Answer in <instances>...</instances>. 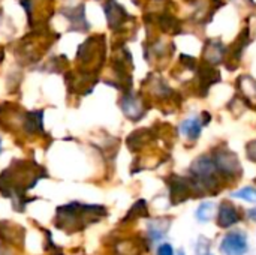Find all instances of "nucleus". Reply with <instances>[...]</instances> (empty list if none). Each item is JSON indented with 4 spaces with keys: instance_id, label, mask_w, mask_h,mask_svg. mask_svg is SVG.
<instances>
[{
    "instance_id": "1",
    "label": "nucleus",
    "mask_w": 256,
    "mask_h": 255,
    "mask_svg": "<svg viewBox=\"0 0 256 255\" xmlns=\"http://www.w3.org/2000/svg\"><path fill=\"white\" fill-rule=\"evenodd\" d=\"M50 177L46 170L30 159H14L8 168L0 173V194L12 201L15 212L21 213L27 204L38 200L27 197V191L33 189L40 179Z\"/></svg>"
},
{
    "instance_id": "2",
    "label": "nucleus",
    "mask_w": 256,
    "mask_h": 255,
    "mask_svg": "<svg viewBox=\"0 0 256 255\" xmlns=\"http://www.w3.org/2000/svg\"><path fill=\"white\" fill-rule=\"evenodd\" d=\"M108 216V210L100 204H82L78 201L57 207L54 224L66 234H74L99 222Z\"/></svg>"
},
{
    "instance_id": "3",
    "label": "nucleus",
    "mask_w": 256,
    "mask_h": 255,
    "mask_svg": "<svg viewBox=\"0 0 256 255\" xmlns=\"http://www.w3.org/2000/svg\"><path fill=\"white\" fill-rule=\"evenodd\" d=\"M213 161L218 167V171L225 179H237L242 174V165L234 152L226 147H218L213 150Z\"/></svg>"
},
{
    "instance_id": "4",
    "label": "nucleus",
    "mask_w": 256,
    "mask_h": 255,
    "mask_svg": "<svg viewBox=\"0 0 256 255\" xmlns=\"http://www.w3.org/2000/svg\"><path fill=\"white\" fill-rule=\"evenodd\" d=\"M166 182H168L170 200L172 206L182 204L195 195V186L190 177H182V176L172 174Z\"/></svg>"
},
{
    "instance_id": "5",
    "label": "nucleus",
    "mask_w": 256,
    "mask_h": 255,
    "mask_svg": "<svg viewBox=\"0 0 256 255\" xmlns=\"http://www.w3.org/2000/svg\"><path fill=\"white\" fill-rule=\"evenodd\" d=\"M120 108L123 111V114L132 120V122H138L141 120L144 116H146V105H144V101L141 99V96L132 93L130 90H128L122 99H120Z\"/></svg>"
},
{
    "instance_id": "6",
    "label": "nucleus",
    "mask_w": 256,
    "mask_h": 255,
    "mask_svg": "<svg viewBox=\"0 0 256 255\" xmlns=\"http://www.w3.org/2000/svg\"><path fill=\"white\" fill-rule=\"evenodd\" d=\"M0 240L9 246L22 248L26 240V230L15 222L0 221Z\"/></svg>"
},
{
    "instance_id": "7",
    "label": "nucleus",
    "mask_w": 256,
    "mask_h": 255,
    "mask_svg": "<svg viewBox=\"0 0 256 255\" xmlns=\"http://www.w3.org/2000/svg\"><path fill=\"white\" fill-rule=\"evenodd\" d=\"M104 9H105V15H106L108 26L114 32L122 30L126 26V21L128 20H132V17L124 11V8L122 5H118L116 0H106Z\"/></svg>"
},
{
    "instance_id": "8",
    "label": "nucleus",
    "mask_w": 256,
    "mask_h": 255,
    "mask_svg": "<svg viewBox=\"0 0 256 255\" xmlns=\"http://www.w3.org/2000/svg\"><path fill=\"white\" fill-rule=\"evenodd\" d=\"M148 251V242L142 236H135L130 239L118 240L114 248L112 255H142V252Z\"/></svg>"
},
{
    "instance_id": "9",
    "label": "nucleus",
    "mask_w": 256,
    "mask_h": 255,
    "mask_svg": "<svg viewBox=\"0 0 256 255\" xmlns=\"http://www.w3.org/2000/svg\"><path fill=\"white\" fill-rule=\"evenodd\" d=\"M222 255H244L248 252V239L242 231L230 233L220 243Z\"/></svg>"
},
{
    "instance_id": "10",
    "label": "nucleus",
    "mask_w": 256,
    "mask_h": 255,
    "mask_svg": "<svg viewBox=\"0 0 256 255\" xmlns=\"http://www.w3.org/2000/svg\"><path fill=\"white\" fill-rule=\"evenodd\" d=\"M21 128L26 135H39L44 134V111H22L21 113Z\"/></svg>"
},
{
    "instance_id": "11",
    "label": "nucleus",
    "mask_w": 256,
    "mask_h": 255,
    "mask_svg": "<svg viewBox=\"0 0 256 255\" xmlns=\"http://www.w3.org/2000/svg\"><path fill=\"white\" fill-rule=\"evenodd\" d=\"M62 15L66 17L70 23V30L75 32H87L90 29V24L86 20V6L80 3L75 8H63Z\"/></svg>"
},
{
    "instance_id": "12",
    "label": "nucleus",
    "mask_w": 256,
    "mask_h": 255,
    "mask_svg": "<svg viewBox=\"0 0 256 255\" xmlns=\"http://www.w3.org/2000/svg\"><path fill=\"white\" fill-rule=\"evenodd\" d=\"M242 215L238 209L231 201H222L219 206V215H218V225L220 228H230L240 222Z\"/></svg>"
},
{
    "instance_id": "13",
    "label": "nucleus",
    "mask_w": 256,
    "mask_h": 255,
    "mask_svg": "<svg viewBox=\"0 0 256 255\" xmlns=\"http://www.w3.org/2000/svg\"><path fill=\"white\" fill-rule=\"evenodd\" d=\"M202 60L216 66L219 63L224 62V57L226 56V48L225 45L222 44V41L219 39H210L207 41L206 47H204V51H202Z\"/></svg>"
},
{
    "instance_id": "14",
    "label": "nucleus",
    "mask_w": 256,
    "mask_h": 255,
    "mask_svg": "<svg viewBox=\"0 0 256 255\" xmlns=\"http://www.w3.org/2000/svg\"><path fill=\"white\" fill-rule=\"evenodd\" d=\"M196 77H198V84H200V87L204 89V93H207V90H208V87H212V84L220 81L219 71L214 69L213 65H210V63H207V62H204V60H202V63L198 65Z\"/></svg>"
},
{
    "instance_id": "15",
    "label": "nucleus",
    "mask_w": 256,
    "mask_h": 255,
    "mask_svg": "<svg viewBox=\"0 0 256 255\" xmlns=\"http://www.w3.org/2000/svg\"><path fill=\"white\" fill-rule=\"evenodd\" d=\"M249 44V27H246L237 38V41L231 45L230 50H226V54H228V62H238L243 56V51L246 50Z\"/></svg>"
},
{
    "instance_id": "16",
    "label": "nucleus",
    "mask_w": 256,
    "mask_h": 255,
    "mask_svg": "<svg viewBox=\"0 0 256 255\" xmlns=\"http://www.w3.org/2000/svg\"><path fill=\"white\" fill-rule=\"evenodd\" d=\"M201 129H202V122H201V119H198V117L186 119V120H183L182 125H180L182 134H183L188 140H190V141H195V140L200 138Z\"/></svg>"
},
{
    "instance_id": "17",
    "label": "nucleus",
    "mask_w": 256,
    "mask_h": 255,
    "mask_svg": "<svg viewBox=\"0 0 256 255\" xmlns=\"http://www.w3.org/2000/svg\"><path fill=\"white\" fill-rule=\"evenodd\" d=\"M170 225H171L170 218H158V219L152 221L148 224V239H150V242L162 239L166 234V231L170 230Z\"/></svg>"
},
{
    "instance_id": "18",
    "label": "nucleus",
    "mask_w": 256,
    "mask_h": 255,
    "mask_svg": "<svg viewBox=\"0 0 256 255\" xmlns=\"http://www.w3.org/2000/svg\"><path fill=\"white\" fill-rule=\"evenodd\" d=\"M140 218H148V207H147V201L146 200H138L128 212V215L123 218L122 224H126V222H132V221H136Z\"/></svg>"
},
{
    "instance_id": "19",
    "label": "nucleus",
    "mask_w": 256,
    "mask_h": 255,
    "mask_svg": "<svg viewBox=\"0 0 256 255\" xmlns=\"http://www.w3.org/2000/svg\"><path fill=\"white\" fill-rule=\"evenodd\" d=\"M214 215V203H202L196 210V218L201 222H208Z\"/></svg>"
},
{
    "instance_id": "20",
    "label": "nucleus",
    "mask_w": 256,
    "mask_h": 255,
    "mask_svg": "<svg viewBox=\"0 0 256 255\" xmlns=\"http://www.w3.org/2000/svg\"><path fill=\"white\" fill-rule=\"evenodd\" d=\"M234 198H240V200H244V201H249V203H256V189L252 186H246L240 191H236L231 194Z\"/></svg>"
},
{
    "instance_id": "21",
    "label": "nucleus",
    "mask_w": 256,
    "mask_h": 255,
    "mask_svg": "<svg viewBox=\"0 0 256 255\" xmlns=\"http://www.w3.org/2000/svg\"><path fill=\"white\" fill-rule=\"evenodd\" d=\"M44 231H45V237H46L45 251H46V252H48L50 255H63L62 248H60V246H57V245L52 242V234H51L48 230H45V228H44Z\"/></svg>"
},
{
    "instance_id": "22",
    "label": "nucleus",
    "mask_w": 256,
    "mask_h": 255,
    "mask_svg": "<svg viewBox=\"0 0 256 255\" xmlns=\"http://www.w3.org/2000/svg\"><path fill=\"white\" fill-rule=\"evenodd\" d=\"M246 153H248V158H249L250 161L256 162V140L250 141V143L246 146Z\"/></svg>"
},
{
    "instance_id": "23",
    "label": "nucleus",
    "mask_w": 256,
    "mask_h": 255,
    "mask_svg": "<svg viewBox=\"0 0 256 255\" xmlns=\"http://www.w3.org/2000/svg\"><path fill=\"white\" fill-rule=\"evenodd\" d=\"M158 255H174V249L170 243H164L158 248Z\"/></svg>"
},
{
    "instance_id": "24",
    "label": "nucleus",
    "mask_w": 256,
    "mask_h": 255,
    "mask_svg": "<svg viewBox=\"0 0 256 255\" xmlns=\"http://www.w3.org/2000/svg\"><path fill=\"white\" fill-rule=\"evenodd\" d=\"M201 117H202V119H201L202 125H208V123H210V120H212V116H210L207 111H204V113L201 114Z\"/></svg>"
},
{
    "instance_id": "25",
    "label": "nucleus",
    "mask_w": 256,
    "mask_h": 255,
    "mask_svg": "<svg viewBox=\"0 0 256 255\" xmlns=\"http://www.w3.org/2000/svg\"><path fill=\"white\" fill-rule=\"evenodd\" d=\"M248 216L250 218V219H254L256 222V209H252V210H249L248 212Z\"/></svg>"
},
{
    "instance_id": "26",
    "label": "nucleus",
    "mask_w": 256,
    "mask_h": 255,
    "mask_svg": "<svg viewBox=\"0 0 256 255\" xmlns=\"http://www.w3.org/2000/svg\"><path fill=\"white\" fill-rule=\"evenodd\" d=\"M0 255H8V251H6V248H0Z\"/></svg>"
},
{
    "instance_id": "27",
    "label": "nucleus",
    "mask_w": 256,
    "mask_h": 255,
    "mask_svg": "<svg viewBox=\"0 0 256 255\" xmlns=\"http://www.w3.org/2000/svg\"><path fill=\"white\" fill-rule=\"evenodd\" d=\"M0 153H2V138H0Z\"/></svg>"
},
{
    "instance_id": "28",
    "label": "nucleus",
    "mask_w": 256,
    "mask_h": 255,
    "mask_svg": "<svg viewBox=\"0 0 256 255\" xmlns=\"http://www.w3.org/2000/svg\"><path fill=\"white\" fill-rule=\"evenodd\" d=\"M201 255H212V254H208V252H206V254H201Z\"/></svg>"
},
{
    "instance_id": "29",
    "label": "nucleus",
    "mask_w": 256,
    "mask_h": 255,
    "mask_svg": "<svg viewBox=\"0 0 256 255\" xmlns=\"http://www.w3.org/2000/svg\"><path fill=\"white\" fill-rule=\"evenodd\" d=\"M178 255H184V254H183V252H180V254H178Z\"/></svg>"
}]
</instances>
